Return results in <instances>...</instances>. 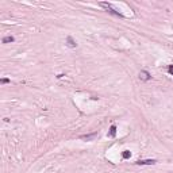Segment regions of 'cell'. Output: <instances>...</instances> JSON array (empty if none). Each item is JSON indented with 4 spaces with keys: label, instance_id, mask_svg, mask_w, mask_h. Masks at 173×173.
<instances>
[{
    "label": "cell",
    "instance_id": "cell-9",
    "mask_svg": "<svg viewBox=\"0 0 173 173\" xmlns=\"http://www.w3.org/2000/svg\"><path fill=\"white\" fill-rule=\"evenodd\" d=\"M168 73L171 74V76H173V64H172V65H169V66H168Z\"/></svg>",
    "mask_w": 173,
    "mask_h": 173
},
{
    "label": "cell",
    "instance_id": "cell-7",
    "mask_svg": "<svg viewBox=\"0 0 173 173\" xmlns=\"http://www.w3.org/2000/svg\"><path fill=\"white\" fill-rule=\"evenodd\" d=\"M14 41H15V38H14L12 35L4 37V38H3V43H10V42H14Z\"/></svg>",
    "mask_w": 173,
    "mask_h": 173
},
{
    "label": "cell",
    "instance_id": "cell-8",
    "mask_svg": "<svg viewBox=\"0 0 173 173\" xmlns=\"http://www.w3.org/2000/svg\"><path fill=\"white\" fill-rule=\"evenodd\" d=\"M122 155H123V158H128V157L131 155V153H130L128 150H124V151H123V154H122Z\"/></svg>",
    "mask_w": 173,
    "mask_h": 173
},
{
    "label": "cell",
    "instance_id": "cell-1",
    "mask_svg": "<svg viewBox=\"0 0 173 173\" xmlns=\"http://www.w3.org/2000/svg\"><path fill=\"white\" fill-rule=\"evenodd\" d=\"M99 6L103 7V8L106 10L107 12L112 14V15H115V16H119V18H123V15H122L119 11H116V10L112 8V4H111V3H104V2H101V3H99Z\"/></svg>",
    "mask_w": 173,
    "mask_h": 173
},
{
    "label": "cell",
    "instance_id": "cell-4",
    "mask_svg": "<svg viewBox=\"0 0 173 173\" xmlns=\"http://www.w3.org/2000/svg\"><path fill=\"white\" fill-rule=\"evenodd\" d=\"M97 137V133H92V134H88V135H81L80 140H87V141H92Z\"/></svg>",
    "mask_w": 173,
    "mask_h": 173
},
{
    "label": "cell",
    "instance_id": "cell-3",
    "mask_svg": "<svg viewBox=\"0 0 173 173\" xmlns=\"http://www.w3.org/2000/svg\"><path fill=\"white\" fill-rule=\"evenodd\" d=\"M135 164L137 165H154V164H157V161L155 160H138Z\"/></svg>",
    "mask_w": 173,
    "mask_h": 173
},
{
    "label": "cell",
    "instance_id": "cell-10",
    "mask_svg": "<svg viewBox=\"0 0 173 173\" xmlns=\"http://www.w3.org/2000/svg\"><path fill=\"white\" fill-rule=\"evenodd\" d=\"M0 83H2V84H8V83H11V80H10V79H2Z\"/></svg>",
    "mask_w": 173,
    "mask_h": 173
},
{
    "label": "cell",
    "instance_id": "cell-5",
    "mask_svg": "<svg viewBox=\"0 0 173 173\" xmlns=\"http://www.w3.org/2000/svg\"><path fill=\"white\" fill-rule=\"evenodd\" d=\"M66 45L69 47H76L77 43H76V41H74L72 37H68V38H66Z\"/></svg>",
    "mask_w": 173,
    "mask_h": 173
},
{
    "label": "cell",
    "instance_id": "cell-2",
    "mask_svg": "<svg viewBox=\"0 0 173 173\" xmlns=\"http://www.w3.org/2000/svg\"><path fill=\"white\" fill-rule=\"evenodd\" d=\"M150 79H151V76H150V73H149L147 70H141V72H140V80L149 81Z\"/></svg>",
    "mask_w": 173,
    "mask_h": 173
},
{
    "label": "cell",
    "instance_id": "cell-6",
    "mask_svg": "<svg viewBox=\"0 0 173 173\" xmlns=\"http://www.w3.org/2000/svg\"><path fill=\"white\" fill-rule=\"evenodd\" d=\"M108 137L110 138H114L115 135H116V126H115V124H112V126L110 127V131H108Z\"/></svg>",
    "mask_w": 173,
    "mask_h": 173
}]
</instances>
